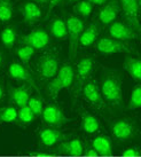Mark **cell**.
Wrapping results in <instances>:
<instances>
[{"instance_id": "1", "label": "cell", "mask_w": 141, "mask_h": 157, "mask_svg": "<svg viewBox=\"0 0 141 157\" xmlns=\"http://www.w3.org/2000/svg\"><path fill=\"white\" fill-rule=\"evenodd\" d=\"M100 92L103 101L112 107H118L123 100V88L120 77L116 71H107L103 74L100 84Z\"/></svg>"}, {"instance_id": "2", "label": "cell", "mask_w": 141, "mask_h": 157, "mask_svg": "<svg viewBox=\"0 0 141 157\" xmlns=\"http://www.w3.org/2000/svg\"><path fill=\"white\" fill-rule=\"evenodd\" d=\"M75 80V70L71 64H63L60 67L57 74L46 85V91L51 96H55L66 88L70 87Z\"/></svg>"}, {"instance_id": "3", "label": "cell", "mask_w": 141, "mask_h": 157, "mask_svg": "<svg viewBox=\"0 0 141 157\" xmlns=\"http://www.w3.org/2000/svg\"><path fill=\"white\" fill-rule=\"evenodd\" d=\"M36 69L43 80H51L60 69V57L54 52L44 53L36 62Z\"/></svg>"}, {"instance_id": "4", "label": "cell", "mask_w": 141, "mask_h": 157, "mask_svg": "<svg viewBox=\"0 0 141 157\" xmlns=\"http://www.w3.org/2000/svg\"><path fill=\"white\" fill-rule=\"evenodd\" d=\"M67 25V39H69V44H70V54L71 57L75 59L77 55V48H78V41H79V37L82 32L85 28L84 21L80 17L76 16L74 14L68 15L66 20Z\"/></svg>"}, {"instance_id": "5", "label": "cell", "mask_w": 141, "mask_h": 157, "mask_svg": "<svg viewBox=\"0 0 141 157\" xmlns=\"http://www.w3.org/2000/svg\"><path fill=\"white\" fill-rule=\"evenodd\" d=\"M18 41L21 45L30 46L35 51H39V49H44L45 47L48 46L49 41H51V37L45 29L37 28L35 30L30 31L28 35L21 37Z\"/></svg>"}, {"instance_id": "6", "label": "cell", "mask_w": 141, "mask_h": 157, "mask_svg": "<svg viewBox=\"0 0 141 157\" xmlns=\"http://www.w3.org/2000/svg\"><path fill=\"white\" fill-rule=\"evenodd\" d=\"M120 10H123L124 22L128 23L132 29L139 32V10H140V0H118Z\"/></svg>"}, {"instance_id": "7", "label": "cell", "mask_w": 141, "mask_h": 157, "mask_svg": "<svg viewBox=\"0 0 141 157\" xmlns=\"http://www.w3.org/2000/svg\"><path fill=\"white\" fill-rule=\"evenodd\" d=\"M109 35L114 39L126 43L128 40L135 39L138 37V32L124 21L115 20L109 25Z\"/></svg>"}, {"instance_id": "8", "label": "cell", "mask_w": 141, "mask_h": 157, "mask_svg": "<svg viewBox=\"0 0 141 157\" xmlns=\"http://www.w3.org/2000/svg\"><path fill=\"white\" fill-rule=\"evenodd\" d=\"M97 49L99 53L106 54V55H111L116 53H125L130 51L126 43L119 41L107 36L101 37L97 40Z\"/></svg>"}, {"instance_id": "9", "label": "cell", "mask_w": 141, "mask_h": 157, "mask_svg": "<svg viewBox=\"0 0 141 157\" xmlns=\"http://www.w3.org/2000/svg\"><path fill=\"white\" fill-rule=\"evenodd\" d=\"M94 69V60L91 56H84L79 59V61L77 63V70H76V86H75V94H78L80 88L83 87L90 75L92 74Z\"/></svg>"}, {"instance_id": "10", "label": "cell", "mask_w": 141, "mask_h": 157, "mask_svg": "<svg viewBox=\"0 0 141 157\" xmlns=\"http://www.w3.org/2000/svg\"><path fill=\"white\" fill-rule=\"evenodd\" d=\"M21 13H22L24 23L29 26L39 22L43 17V10H41L40 5L32 0H25L21 5Z\"/></svg>"}, {"instance_id": "11", "label": "cell", "mask_w": 141, "mask_h": 157, "mask_svg": "<svg viewBox=\"0 0 141 157\" xmlns=\"http://www.w3.org/2000/svg\"><path fill=\"white\" fill-rule=\"evenodd\" d=\"M83 95L91 105H95L97 108H101L105 105V101L101 95L100 87L97 86V82L94 79H90L83 85Z\"/></svg>"}, {"instance_id": "12", "label": "cell", "mask_w": 141, "mask_h": 157, "mask_svg": "<svg viewBox=\"0 0 141 157\" xmlns=\"http://www.w3.org/2000/svg\"><path fill=\"white\" fill-rule=\"evenodd\" d=\"M43 119L46 124H48L51 126H62L67 122V118L64 116V113L62 111L60 107L56 105H46L43 110Z\"/></svg>"}, {"instance_id": "13", "label": "cell", "mask_w": 141, "mask_h": 157, "mask_svg": "<svg viewBox=\"0 0 141 157\" xmlns=\"http://www.w3.org/2000/svg\"><path fill=\"white\" fill-rule=\"evenodd\" d=\"M119 12H120V7H119L118 0H109L100 9L99 22L101 23L102 25H110L116 20Z\"/></svg>"}, {"instance_id": "14", "label": "cell", "mask_w": 141, "mask_h": 157, "mask_svg": "<svg viewBox=\"0 0 141 157\" xmlns=\"http://www.w3.org/2000/svg\"><path fill=\"white\" fill-rule=\"evenodd\" d=\"M111 132L116 139L120 141H128L134 138L135 128L128 121L119 119L116 123H114V125L111 126Z\"/></svg>"}, {"instance_id": "15", "label": "cell", "mask_w": 141, "mask_h": 157, "mask_svg": "<svg viewBox=\"0 0 141 157\" xmlns=\"http://www.w3.org/2000/svg\"><path fill=\"white\" fill-rule=\"evenodd\" d=\"M100 35V25L97 22H91L87 26H85L82 35L79 37L78 45L83 47H90L99 39Z\"/></svg>"}, {"instance_id": "16", "label": "cell", "mask_w": 141, "mask_h": 157, "mask_svg": "<svg viewBox=\"0 0 141 157\" xmlns=\"http://www.w3.org/2000/svg\"><path fill=\"white\" fill-rule=\"evenodd\" d=\"M8 76L16 82L33 84L29 70L23 66L22 63H18V62H12L8 66Z\"/></svg>"}, {"instance_id": "17", "label": "cell", "mask_w": 141, "mask_h": 157, "mask_svg": "<svg viewBox=\"0 0 141 157\" xmlns=\"http://www.w3.org/2000/svg\"><path fill=\"white\" fill-rule=\"evenodd\" d=\"M64 135L61 131L54 130V128H43L39 132V140L41 144L45 147H53L60 141H62Z\"/></svg>"}, {"instance_id": "18", "label": "cell", "mask_w": 141, "mask_h": 157, "mask_svg": "<svg viewBox=\"0 0 141 157\" xmlns=\"http://www.w3.org/2000/svg\"><path fill=\"white\" fill-rule=\"evenodd\" d=\"M59 151L69 156H80L84 154V144L80 139L75 138L61 144Z\"/></svg>"}, {"instance_id": "19", "label": "cell", "mask_w": 141, "mask_h": 157, "mask_svg": "<svg viewBox=\"0 0 141 157\" xmlns=\"http://www.w3.org/2000/svg\"><path fill=\"white\" fill-rule=\"evenodd\" d=\"M9 98L15 102L18 108L28 105V101L30 99V92L25 86H14L9 87L8 91Z\"/></svg>"}, {"instance_id": "20", "label": "cell", "mask_w": 141, "mask_h": 157, "mask_svg": "<svg viewBox=\"0 0 141 157\" xmlns=\"http://www.w3.org/2000/svg\"><path fill=\"white\" fill-rule=\"evenodd\" d=\"M49 35L57 40H66L67 35V25L66 21L62 17H54L49 22Z\"/></svg>"}, {"instance_id": "21", "label": "cell", "mask_w": 141, "mask_h": 157, "mask_svg": "<svg viewBox=\"0 0 141 157\" xmlns=\"http://www.w3.org/2000/svg\"><path fill=\"white\" fill-rule=\"evenodd\" d=\"M92 148L100 156H110L112 154V144L108 136L100 135L93 140Z\"/></svg>"}, {"instance_id": "22", "label": "cell", "mask_w": 141, "mask_h": 157, "mask_svg": "<svg viewBox=\"0 0 141 157\" xmlns=\"http://www.w3.org/2000/svg\"><path fill=\"white\" fill-rule=\"evenodd\" d=\"M124 68L132 79L139 82L141 79V61L135 56H130L125 60Z\"/></svg>"}, {"instance_id": "23", "label": "cell", "mask_w": 141, "mask_h": 157, "mask_svg": "<svg viewBox=\"0 0 141 157\" xmlns=\"http://www.w3.org/2000/svg\"><path fill=\"white\" fill-rule=\"evenodd\" d=\"M0 39L1 43L6 48H12L16 43L17 39V30L15 25H7L0 32Z\"/></svg>"}, {"instance_id": "24", "label": "cell", "mask_w": 141, "mask_h": 157, "mask_svg": "<svg viewBox=\"0 0 141 157\" xmlns=\"http://www.w3.org/2000/svg\"><path fill=\"white\" fill-rule=\"evenodd\" d=\"M14 15L13 0H0V23L9 22Z\"/></svg>"}, {"instance_id": "25", "label": "cell", "mask_w": 141, "mask_h": 157, "mask_svg": "<svg viewBox=\"0 0 141 157\" xmlns=\"http://www.w3.org/2000/svg\"><path fill=\"white\" fill-rule=\"evenodd\" d=\"M82 126H83V130H84L86 133L88 134H93L95 132L99 131L100 128V122L95 116L93 115H84L83 116V119H82Z\"/></svg>"}, {"instance_id": "26", "label": "cell", "mask_w": 141, "mask_h": 157, "mask_svg": "<svg viewBox=\"0 0 141 157\" xmlns=\"http://www.w3.org/2000/svg\"><path fill=\"white\" fill-rule=\"evenodd\" d=\"M93 10V5L87 0H79L74 6V13L78 17H88Z\"/></svg>"}, {"instance_id": "27", "label": "cell", "mask_w": 141, "mask_h": 157, "mask_svg": "<svg viewBox=\"0 0 141 157\" xmlns=\"http://www.w3.org/2000/svg\"><path fill=\"white\" fill-rule=\"evenodd\" d=\"M18 121L17 109L13 105H7L0 109V122L16 123Z\"/></svg>"}, {"instance_id": "28", "label": "cell", "mask_w": 141, "mask_h": 157, "mask_svg": "<svg viewBox=\"0 0 141 157\" xmlns=\"http://www.w3.org/2000/svg\"><path fill=\"white\" fill-rule=\"evenodd\" d=\"M128 107L130 109H139L141 107V86L139 84H137L131 92Z\"/></svg>"}, {"instance_id": "29", "label": "cell", "mask_w": 141, "mask_h": 157, "mask_svg": "<svg viewBox=\"0 0 141 157\" xmlns=\"http://www.w3.org/2000/svg\"><path fill=\"white\" fill-rule=\"evenodd\" d=\"M28 107L31 109L36 117L40 116L44 110V102L39 96H30V99L28 101Z\"/></svg>"}, {"instance_id": "30", "label": "cell", "mask_w": 141, "mask_h": 157, "mask_svg": "<svg viewBox=\"0 0 141 157\" xmlns=\"http://www.w3.org/2000/svg\"><path fill=\"white\" fill-rule=\"evenodd\" d=\"M37 52L35 51L32 47L30 46H25V45H22L16 49V55L18 56V59L21 60V62L23 63H28V62L31 60V57L33 56V54Z\"/></svg>"}, {"instance_id": "31", "label": "cell", "mask_w": 141, "mask_h": 157, "mask_svg": "<svg viewBox=\"0 0 141 157\" xmlns=\"http://www.w3.org/2000/svg\"><path fill=\"white\" fill-rule=\"evenodd\" d=\"M17 115H18V121L22 123V124H30V123H32L35 121L36 118V116L33 115V113L31 111V109L28 105L21 107L17 110Z\"/></svg>"}, {"instance_id": "32", "label": "cell", "mask_w": 141, "mask_h": 157, "mask_svg": "<svg viewBox=\"0 0 141 157\" xmlns=\"http://www.w3.org/2000/svg\"><path fill=\"white\" fill-rule=\"evenodd\" d=\"M139 155H140V153L137 148H128L123 150V153H122V156L125 157H138Z\"/></svg>"}, {"instance_id": "33", "label": "cell", "mask_w": 141, "mask_h": 157, "mask_svg": "<svg viewBox=\"0 0 141 157\" xmlns=\"http://www.w3.org/2000/svg\"><path fill=\"white\" fill-rule=\"evenodd\" d=\"M62 1H63V0H48V7H47V9H48V13L53 8H55L56 6L61 5Z\"/></svg>"}, {"instance_id": "34", "label": "cell", "mask_w": 141, "mask_h": 157, "mask_svg": "<svg viewBox=\"0 0 141 157\" xmlns=\"http://www.w3.org/2000/svg\"><path fill=\"white\" fill-rule=\"evenodd\" d=\"M90 4H92L93 6H103L105 4H107L109 0H87Z\"/></svg>"}, {"instance_id": "35", "label": "cell", "mask_w": 141, "mask_h": 157, "mask_svg": "<svg viewBox=\"0 0 141 157\" xmlns=\"http://www.w3.org/2000/svg\"><path fill=\"white\" fill-rule=\"evenodd\" d=\"M84 154L86 155V156H91V157H95V156H97V151H95V150H94L93 148H90L88 150H86V151H85Z\"/></svg>"}, {"instance_id": "36", "label": "cell", "mask_w": 141, "mask_h": 157, "mask_svg": "<svg viewBox=\"0 0 141 157\" xmlns=\"http://www.w3.org/2000/svg\"><path fill=\"white\" fill-rule=\"evenodd\" d=\"M4 85L1 84V82H0V101L2 100V98H4Z\"/></svg>"}, {"instance_id": "37", "label": "cell", "mask_w": 141, "mask_h": 157, "mask_svg": "<svg viewBox=\"0 0 141 157\" xmlns=\"http://www.w3.org/2000/svg\"><path fill=\"white\" fill-rule=\"evenodd\" d=\"M32 1H35L37 2L38 5H45V4H48V0H32Z\"/></svg>"}, {"instance_id": "38", "label": "cell", "mask_w": 141, "mask_h": 157, "mask_svg": "<svg viewBox=\"0 0 141 157\" xmlns=\"http://www.w3.org/2000/svg\"><path fill=\"white\" fill-rule=\"evenodd\" d=\"M4 62H5V57H4V54L0 52V68L2 67V64H4Z\"/></svg>"}, {"instance_id": "39", "label": "cell", "mask_w": 141, "mask_h": 157, "mask_svg": "<svg viewBox=\"0 0 141 157\" xmlns=\"http://www.w3.org/2000/svg\"><path fill=\"white\" fill-rule=\"evenodd\" d=\"M68 1H69V2H77V1H79V0H68Z\"/></svg>"}, {"instance_id": "40", "label": "cell", "mask_w": 141, "mask_h": 157, "mask_svg": "<svg viewBox=\"0 0 141 157\" xmlns=\"http://www.w3.org/2000/svg\"><path fill=\"white\" fill-rule=\"evenodd\" d=\"M45 157H49V156H45Z\"/></svg>"}, {"instance_id": "41", "label": "cell", "mask_w": 141, "mask_h": 157, "mask_svg": "<svg viewBox=\"0 0 141 157\" xmlns=\"http://www.w3.org/2000/svg\"><path fill=\"white\" fill-rule=\"evenodd\" d=\"M122 157H123V156H122ZM124 157H125V156H124Z\"/></svg>"}]
</instances>
